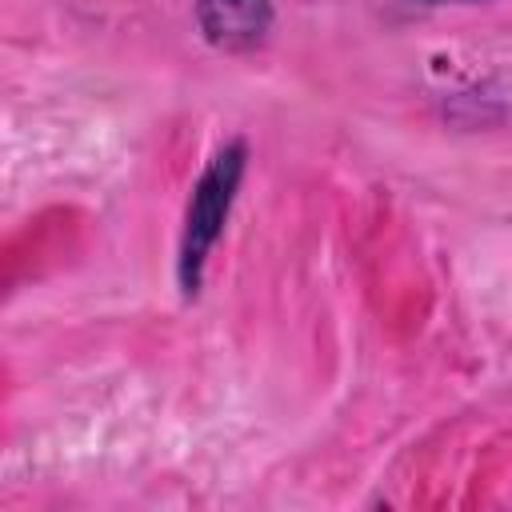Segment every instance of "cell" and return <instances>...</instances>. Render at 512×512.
I'll return each mask as SVG.
<instances>
[{"instance_id":"obj_1","label":"cell","mask_w":512,"mask_h":512,"mask_svg":"<svg viewBox=\"0 0 512 512\" xmlns=\"http://www.w3.org/2000/svg\"><path fill=\"white\" fill-rule=\"evenodd\" d=\"M240 168H244V148L232 144L224 148L212 168L200 176L196 192H192V204H188V228H184V248H180V280L188 292H196L200 284V268H204V256L228 216V204H232V192H236V180H240Z\"/></svg>"},{"instance_id":"obj_2","label":"cell","mask_w":512,"mask_h":512,"mask_svg":"<svg viewBox=\"0 0 512 512\" xmlns=\"http://www.w3.org/2000/svg\"><path fill=\"white\" fill-rule=\"evenodd\" d=\"M196 20L216 48L244 52L264 40L272 8L268 0H196Z\"/></svg>"}]
</instances>
